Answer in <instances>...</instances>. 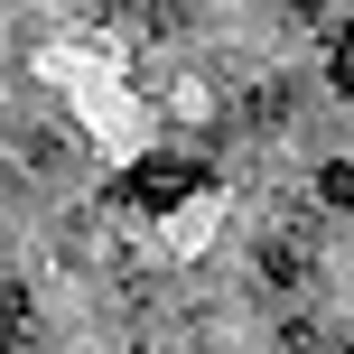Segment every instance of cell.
I'll list each match as a JSON object with an SVG mask.
<instances>
[{
    "label": "cell",
    "instance_id": "5b68a950",
    "mask_svg": "<svg viewBox=\"0 0 354 354\" xmlns=\"http://www.w3.org/2000/svg\"><path fill=\"white\" fill-rule=\"evenodd\" d=\"M261 270H270V280L289 289V280H299V270H308V252H289V243H270V252H261Z\"/></svg>",
    "mask_w": 354,
    "mask_h": 354
},
{
    "label": "cell",
    "instance_id": "6da1fadb",
    "mask_svg": "<svg viewBox=\"0 0 354 354\" xmlns=\"http://www.w3.org/2000/svg\"><path fill=\"white\" fill-rule=\"evenodd\" d=\"M196 187H205V168H196V159H140V168L122 177V196H131L140 214H168V205H187Z\"/></svg>",
    "mask_w": 354,
    "mask_h": 354
},
{
    "label": "cell",
    "instance_id": "7a4b0ae2",
    "mask_svg": "<svg viewBox=\"0 0 354 354\" xmlns=\"http://www.w3.org/2000/svg\"><path fill=\"white\" fill-rule=\"evenodd\" d=\"M19 336H28V289L0 270V345H19Z\"/></svg>",
    "mask_w": 354,
    "mask_h": 354
},
{
    "label": "cell",
    "instance_id": "3957f363",
    "mask_svg": "<svg viewBox=\"0 0 354 354\" xmlns=\"http://www.w3.org/2000/svg\"><path fill=\"white\" fill-rule=\"evenodd\" d=\"M326 84L354 93V28H336V47H326Z\"/></svg>",
    "mask_w": 354,
    "mask_h": 354
},
{
    "label": "cell",
    "instance_id": "277c9868",
    "mask_svg": "<svg viewBox=\"0 0 354 354\" xmlns=\"http://www.w3.org/2000/svg\"><path fill=\"white\" fill-rule=\"evenodd\" d=\"M317 196H326V205H354V159H336V168H317Z\"/></svg>",
    "mask_w": 354,
    "mask_h": 354
}]
</instances>
